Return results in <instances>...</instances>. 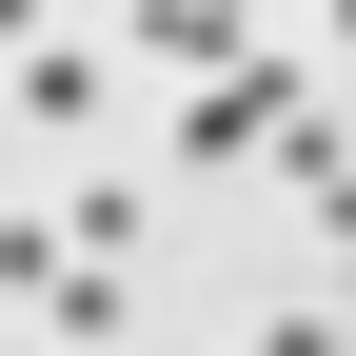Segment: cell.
<instances>
[{"instance_id": "6da1fadb", "label": "cell", "mask_w": 356, "mask_h": 356, "mask_svg": "<svg viewBox=\"0 0 356 356\" xmlns=\"http://www.w3.org/2000/svg\"><path fill=\"white\" fill-rule=\"evenodd\" d=\"M297 99H317V60H218V79H198V99H178V159H198V178H238V159H257V139H277V119H297Z\"/></svg>"}, {"instance_id": "7a4b0ae2", "label": "cell", "mask_w": 356, "mask_h": 356, "mask_svg": "<svg viewBox=\"0 0 356 356\" xmlns=\"http://www.w3.org/2000/svg\"><path fill=\"white\" fill-rule=\"evenodd\" d=\"M0 99H20L40 139H79V119L119 99V60H99V40H20V60H0Z\"/></svg>"}, {"instance_id": "3957f363", "label": "cell", "mask_w": 356, "mask_h": 356, "mask_svg": "<svg viewBox=\"0 0 356 356\" xmlns=\"http://www.w3.org/2000/svg\"><path fill=\"white\" fill-rule=\"evenodd\" d=\"M139 60H198V79L257 60V0H139Z\"/></svg>"}, {"instance_id": "277c9868", "label": "cell", "mask_w": 356, "mask_h": 356, "mask_svg": "<svg viewBox=\"0 0 356 356\" xmlns=\"http://www.w3.org/2000/svg\"><path fill=\"white\" fill-rule=\"evenodd\" d=\"M238 356H356V317H257Z\"/></svg>"}, {"instance_id": "5b68a950", "label": "cell", "mask_w": 356, "mask_h": 356, "mask_svg": "<svg viewBox=\"0 0 356 356\" xmlns=\"http://www.w3.org/2000/svg\"><path fill=\"white\" fill-rule=\"evenodd\" d=\"M317 238H337V297H356V178H337V198H317Z\"/></svg>"}, {"instance_id": "8992f818", "label": "cell", "mask_w": 356, "mask_h": 356, "mask_svg": "<svg viewBox=\"0 0 356 356\" xmlns=\"http://www.w3.org/2000/svg\"><path fill=\"white\" fill-rule=\"evenodd\" d=\"M337 60H356V0H337Z\"/></svg>"}]
</instances>
